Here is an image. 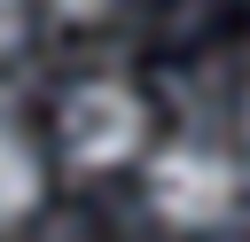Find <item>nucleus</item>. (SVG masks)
Listing matches in <instances>:
<instances>
[{
  "label": "nucleus",
  "instance_id": "4",
  "mask_svg": "<svg viewBox=\"0 0 250 242\" xmlns=\"http://www.w3.org/2000/svg\"><path fill=\"white\" fill-rule=\"evenodd\" d=\"M23 39V0H0V55Z\"/></svg>",
  "mask_w": 250,
  "mask_h": 242
},
{
  "label": "nucleus",
  "instance_id": "1",
  "mask_svg": "<svg viewBox=\"0 0 250 242\" xmlns=\"http://www.w3.org/2000/svg\"><path fill=\"white\" fill-rule=\"evenodd\" d=\"M148 211H156L164 226H188V234L219 226V219L234 211V156H227V148H203V141L156 148V156H148Z\"/></svg>",
  "mask_w": 250,
  "mask_h": 242
},
{
  "label": "nucleus",
  "instance_id": "5",
  "mask_svg": "<svg viewBox=\"0 0 250 242\" xmlns=\"http://www.w3.org/2000/svg\"><path fill=\"white\" fill-rule=\"evenodd\" d=\"M55 8H62V16H102L109 0H55Z\"/></svg>",
  "mask_w": 250,
  "mask_h": 242
},
{
  "label": "nucleus",
  "instance_id": "2",
  "mask_svg": "<svg viewBox=\"0 0 250 242\" xmlns=\"http://www.w3.org/2000/svg\"><path fill=\"white\" fill-rule=\"evenodd\" d=\"M141 141H148V109H141V94L125 78H86V86L62 94V148H70V164L109 172Z\"/></svg>",
  "mask_w": 250,
  "mask_h": 242
},
{
  "label": "nucleus",
  "instance_id": "3",
  "mask_svg": "<svg viewBox=\"0 0 250 242\" xmlns=\"http://www.w3.org/2000/svg\"><path fill=\"white\" fill-rule=\"evenodd\" d=\"M39 187H47L39 148H31L23 133H8V125H0V226H8V219H23V211L39 203Z\"/></svg>",
  "mask_w": 250,
  "mask_h": 242
}]
</instances>
